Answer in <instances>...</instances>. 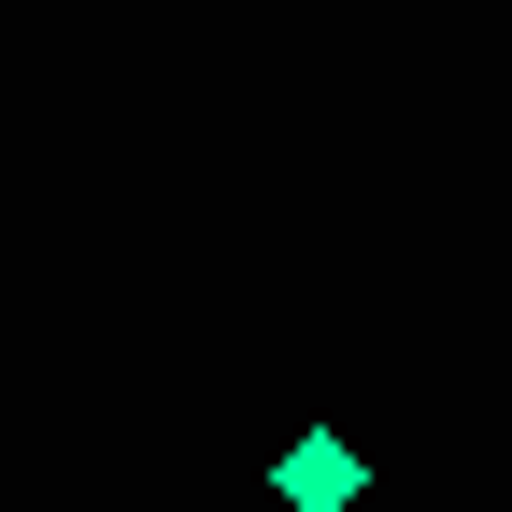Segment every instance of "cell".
Returning a JSON list of instances; mask_svg holds the SVG:
<instances>
[{"mask_svg": "<svg viewBox=\"0 0 512 512\" xmlns=\"http://www.w3.org/2000/svg\"><path fill=\"white\" fill-rule=\"evenodd\" d=\"M271 484H285L299 512H342V498H356V441H342V427H299V441H285V470H271Z\"/></svg>", "mask_w": 512, "mask_h": 512, "instance_id": "1", "label": "cell"}]
</instances>
